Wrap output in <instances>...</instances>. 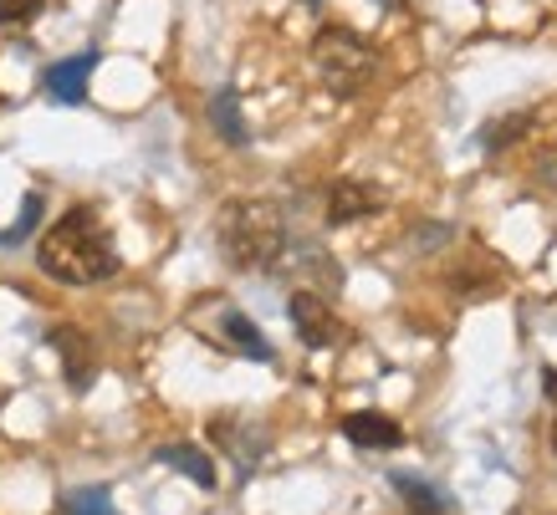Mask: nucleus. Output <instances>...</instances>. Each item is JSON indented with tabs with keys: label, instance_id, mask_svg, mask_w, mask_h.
Segmentation results:
<instances>
[{
	"label": "nucleus",
	"instance_id": "obj_4",
	"mask_svg": "<svg viewBox=\"0 0 557 515\" xmlns=\"http://www.w3.org/2000/svg\"><path fill=\"white\" fill-rule=\"evenodd\" d=\"M287 316L292 327H297V337H302L307 348H338L343 342V322L333 316V306L318 297V291H292L287 301Z\"/></svg>",
	"mask_w": 557,
	"mask_h": 515
},
{
	"label": "nucleus",
	"instance_id": "obj_3",
	"mask_svg": "<svg viewBox=\"0 0 557 515\" xmlns=\"http://www.w3.org/2000/svg\"><path fill=\"white\" fill-rule=\"evenodd\" d=\"M312 56H318L322 83L333 87L338 98L363 92V87H369V77H373V67H379L373 47L358 32H348V26H322L318 41H312Z\"/></svg>",
	"mask_w": 557,
	"mask_h": 515
},
{
	"label": "nucleus",
	"instance_id": "obj_8",
	"mask_svg": "<svg viewBox=\"0 0 557 515\" xmlns=\"http://www.w3.org/2000/svg\"><path fill=\"white\" fill-rule=\"evenodd\" d=\"M343 439H348V444H358V449H399V444H405V429H399L388 414L363 409V414L343 418Z\"/></svg>",
	"mask_w": 557,
	"mask_h": 515
},
{
	"label": "nucleus",
	"instance_id": "obj_18",
	"mask_svg": "<svg viewBox=\"0 0 557 515\" xmlns=\"http://www.w3.org/2000/svg\"><path fill=\"white\" fill-rule=\"evenodd\" d=\"M384 5H405V0H384Z\"/></svg>",
	"mask_w": 557,
	"mask_h": 515
},
{
	"label": "nucleus",
	"instance_id": "obj_17",
	"mask_svg": "<svg viewBox=\"0 0 557 515\" xmlns=\"http://www.w3.org/2000/svg\"><path fill=\"white\" fill-rule=\"evenodd\" d=\"M553 454H557V418H553Z\"/></svg>",
	"mask_w": 557,
	"mask_h": 515
},
{
	"label": "nucleus",
	"instance_id": "obj_7",
	"mask_svg": "<svg viewBox=\"0 0 557 515\" xmlns=\"http://www.w3.org/2000/svg\"><path fill=\"white\" fill-rule=\"evenodd\" d=\"M373 210H384V189H373V184L338 179L327 189V219H333V225H354V219L373 215Z\"/></svg>",
	"mask_w": 557,
	"mask_h": 515
},
{
	"label": "nucleus",
	"instance_id": "obj_15",
	"mask_svg": "<svg viewBox=\"0 0 557 515\" xmlns=\"http://www.w3.org/2000/svg\"><path fill=\"white\" fill-rule=\"evenodd\" d=\"M47 0H0V26H26V21L41 16Z\"/></svg>",
	"mask_w": 557,
	"mask_h": 515
},
{
	"label": "nucleus",
	"instance_id": "obj_6",
	"mask_svg": "<svg viewBox=\"0 0 557 515\" xmlns=\"http://www.w3.org/2000/svg\"><path fill=\"white\" fill-rule=\"evenodd\" d=\"M92 72H98V51H77V56H67V62L47 67L51 102H67V108L87 102V83H92Z\"/></svg>",
	"mask_w": 557,
	"mask_h": 515
},
{
	"label": "nucleus",
	"instance_id": "obj_13",
	"mask_svg": "<svg viewBox=\"0 0 557 515\" xmlns=\"http://www.w3.org/2000/svg\"><path fill=\"white\" fill-rule=\"evenodd\" d=\"M62 515H119V511L108 505V490H102V485H87V490H72V495L62 500Z\"/></svg>",
	"mask_w": 557,
	"mask_h": 515
},
{
	"label": "nucleus",
	"instance_id": "obj_1",
	"mask_svg": "<svg viewBox=\"0 0 557 515\" xmlns=\"http://www.w3.org/2000/svg\"><path fill=\"white\" fill-rule=\"evenodd\" d=\"M36 266L62 286H98L119 271V246L98 219V210L77 204L62 219H51V230L36 246Z\"/></svg>",
	"mask_w": 557,
	"mask_h": 515
},
{
	"label": "nucleus",
	"instance_id": "obj_11",
	"mask_svg": "<svg viewBox=\"0 0 557 515\" xmlns=\"http://www.w3.org/2000/svg\"><path fill=\"white\" fill-rule=\"evenodd\" d=\"M210 123H215V134L225 138V143H246V123H240V98L231 92V87H220L215 98H210Z\"/></svg>",
	"mask_w": 557,
	"mask_h": 515
},
{
	"label": "nucleus",
	"instance_id": "obj_2",
	"mask_svg": "<svg viewBox=\"0 0 557 515\" xmlns=\"http://www.w3.org/2000/svg\"><path fill=\"white\" fill-rule=\"evenodd\" d=\"M215 240H220V255L236 271H267L282 255V246H287V225L276 215V204L236 200L220 210Z\"/></svg>",
	"mask_w": 557,
	"mask_h": 515
},
{
	"label": "nucleus",
	"instance_id": "obj_12",
	"mask_svg": "<svg viewBox=\"0 0 557 515\" xmlns=\"http://www.w3.org/2000/svg\"><path fill=\"white\" fill-rule=\"evenodd\" d=\"M394 490L405 495V505H409V515H445V500L430 490L424 480H409V475H394Z\"/></svg>",
	"mask_w": 557,
	"mask_h": 515
},
{
	"label": "nucleus",
	"instance_id": "obj_16",
	"mask_svg": "<svg viewBox=\"0 0 557 515\" xmlns=\"http://www.w3.org/2000/svg\"><path fill=\"white\" fill-rule=\"evenodd\" d=\"M542 393H547V399H557V367H547V373H542Z\"/></svg>",
	"mask_w": 557,
	"mask_h": 515
},
{
	"label": "nucleus",
	"instance_id": "obj_10",
	"mask_svg": "<svg viewBox=\"0 0 557 515\" xmlns=\"http://www.w3.org/2000/svg\"><path fill=\"white\" fill-rule=\"evenodd\" d=\"M220 332L231 337V348H236L240 357H251V363H271V342L261 337V327H256L246 312H225Z\"/></svg>",
	"mask_w": 557,
	"mask_h": 515
},
{
	"label": "nucleus",
	"instance_id": "obj_14",
	"mask_svg": "<svg viewBox=\"0 0 557 515\" xmlns=\"http://www.w3.org/2000/svg\"><path fill=\"white\" fill-rule=\"evenodd\" d=\"M36 219H41V194H26V200H21L16 225H11V230H0V246H21V240L36 230Z\"/></svg>",
	"mask_w": 557,
	"mask_h": 515
},
{
	"label": "nucleus",
	"instance_id": "obj_9",
	"mask_svg": "<svg viewBox=\"0 0 557 515\" xmlns=\"http://www.w3.org/2000/svg\"><path fill=\"white\" fill-rule=\"evenodd\" d=\"M159 465L180 469V475H185V480H195L200 490H215V465H210V454H205V449H195V444H164V449H159Z\"/></svg>",
	"mask_w": 557,
	"mask_h": 515
},
{
	"label": "nucleus",
	"instance_id": "obj_5",
	"mask_svg": "<svg viewBox=\"0 0 557 515\" xmlns=\"http://www.w3.org/2000/svg\"><path fill=\"white\" fill-rule=\"evenodd\" d=\"M51 352L62 357L72 388H77V393H87V388H92V378H98V352H92L87 332H77V327H57V332H51Z\"/></svg>",
	"mask_w": 557,
	"mask_h": 515
}]
</instances>
